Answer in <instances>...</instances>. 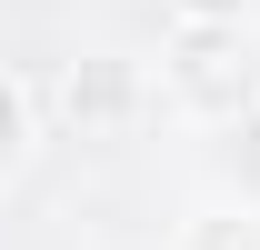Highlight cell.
Here are the masks:
<instances>
[{
  "label": "cell",
  "mask_w": 260,
  "mask_h": 250,
  "mask_svg": "<svg viewBox=\"0 0 260 250\" xmlns=\"http://www.w3.org/2000/svg\"><path fill=\"white\" fill-rule=\"evenodd\" d=\"M150 90L180 110V120L200 130H230V120H250L260 110V20L250 10H180L160 30V80Z\"/></svg>",
  "instance_id": "6da1fadb"
},
{
  "label": "cell",
  "mask_w": 260,
  "mask_h": 250,
  "mask_svg": "<svg viewBox=\"0 0 260 250\" xmlns=\"http://www.w3.org/2000/svg\"><path fill=\"white\" fill-rule=\"evenodd\" d=\"M70 130L80 140H110V130L150 100V80H140V60H120V50H90V60H70Z\"/></svg>",
  "instance_id": "7a4b0ae2"
},
{
  "label": "cell",
  "mask_w": 260,
  "mask_h": 250,
  "mask_svg": "<svg viewBox=\"0 0 260 250\" xmlns=\"http://www.w3.org/2000/svg\"><path fill=\"white\" fill-rule=\"evenodd\" d=\"M170 250H260V200H230V190L190 200L180 230H170Z\"/></svg>",
  "instance_id": "3957f363"
},
{
  "label": "cell",
  "mask_w": 260,
  "mask_h": 250,
  "mask_svg": "<svg viewBox=\"0 0 260 250\" xmlns=\"http://www.w3.org/2000/svg\"><path fill=\"white\" fill-rule=\"evenodd\" d=\"M40 150V100H30V80L0 60V180H20V160Z\"/></svg>",
  "instance_id": "277c9868"
}]
</instances>
